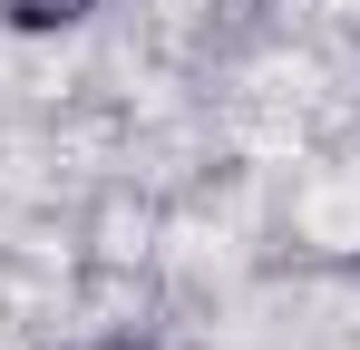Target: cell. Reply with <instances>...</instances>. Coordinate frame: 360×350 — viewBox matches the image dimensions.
<instances>
[{"label": "cell", "instance_id": "obj_1", "mask_svg": "<svg viewBox=\"0 0 360 350\" xmlns=\"http://www.w3.org/2000/svg\"><path fill=\"white\" fill-rule=\"evenodd\" d=\"M98 0H0V20L20 30V39H49V30H78Z\"/></svg>", "mask_w": 360, "mask_h": 350}, {"label": "cell", "instance_id": "obj_2", "mask_svg": "<svg viewBox=\"0 0 360 350\" xmlns=\"http://www.w3.org/2000/svg\"><path fill=\"white\" fill-rule=\"evenodd\" d=\"M88 350H146V341H88Z\"/></svg>", "mask_w": 360, "mask_h": 350}]
</instances>
